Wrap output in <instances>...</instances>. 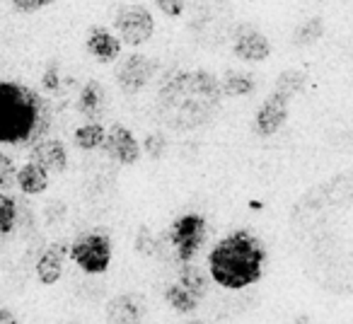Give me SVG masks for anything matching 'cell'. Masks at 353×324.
Segmentation results:
<instances>
[{
    "label": "cell",
    "instance_id": "2",
    "mask_svg": "<svg viewBox=\"0 0 353 324\" xmlns=\"http://www.w3.org/2000/svg\"><path fill=\"white\" fill-rule=\"evenodd\" d=\"M51 104L30 85L6 80L0 83V143L12 148H32L51 131Z\"/></svg>",
    "mask_w": 353,
    "mask_h": 324
},
{
    "label": "cell",
    "instance_id": "26",
    "mask_svg": "<svg viewBox=\"0 0 353 324\" xmlns=\"http://www.w3.org/2000/svg\"><path fill=\"white\" fill-rule=\"evenodd\" d=\"M41 88H44L46 92H56V90L61 88V75H59L56 63H49V68L44 70V75H41Z\"/></svg>",
    "mask_w": 353,
    "mask_h": 324
},
{
    "label": "cell",
    "instance_id": "20",
    "mask_svg": "<svg viewBox=\"0 0 353 324\" xmlns=\"http://www.w3.org/2000/svg\"><path fill=\"white\" fill-rule=\"evenodd\" d=\"M223 85V94L225 97H245V94H252L256 88L254 78L247 73H240V70H228L221 80Z\"/></svg>",
    "mask_w": 353,
    "mask_h": 324
},
{
    "label": "cell",
    "instance_id": "4",
    "mask_svg": "<svg viewBox=\"0 0 353 324\" xmlns=\"http://www.w3.org/2000/svg\"><path fill=\"white\" fill-rule=\"evenodd\" d=\"M114 34L121 39L123 46H131V49H138V46L148 44L155 34V20H152V12L148 10L145 6H121L114 15L112 22Z\"/></svg>",
    "mask_w": 353,
    "mask_h": 324
},
{
    "label": "cell",
    "instance_id": "24",
    "mask_svg": "<svg viewBox=\"0 0 353 324\" xmlns=\"http://www.w3.org/2000/svg\"><path fill=\"white\" fill-rule=\"evenodd\" d=\"M17 184V165L6 150H0V192H8Z\"/></svg>",
    "mask_w": 353,
    "mask_h": 324
},
{
    "label": "cell",
    "instance_id": "27",
    "mask_svg": "<svg viewBox=\"0 0 353 324\" xmlns=\"http://www.w3.org/2000/svg\"><path fill=\"white\" fill-rule=\"evenodd\" d=\"M141 148H145V152L152 157V160H157V157H162L165 155V138L162 136H148V141H145V145H141Z\"/></svg>",
    "mask_w": 353,
    "mask_h": 324
},
{
    "label": "cell",
    "instance_id": "19",
    "mask_svg": "<svg viewBox=\"0 0 353 324\" xmlns=\"http://www.w3.org/2000/svg\"><path fill=\"white\" fill-rule=\"evenodd\" d=\"M104 138H107V128L102 126V121H88L75 131L73 141L80 150H97L104 145Z\"/></svg>",
    "mask_w": 353,
    "mask_h": 324
},
{
    "label": "cell",
    "instance_id": "30",
    "mask_svg": "<svg viewBox=\"0 0 353 324\" xmlns=\"http://www.w3.org/2000/svg\"><path fill=\"white\" fill-rule=\"evenodd\" d=\"M56 0H37V6H39V10L41 8H49V6H54Z\"/></svg>",
    "mask_w": 353,
    "mask_h": 324
},
{
    "label": "cell",
    "instance_id": "16",
    "mask_svg": "<svg viewBox=\"0 0 353 324\" xmlns=\"http://www.w3.org/2000/svg\"><path fill=\"white\" fill-rule=\"evenodd\" d=\"M49 182H51V174L46 172L41 165L37 162L27 160L22 168H17V189L27 196H39L49 189Z\"/></svg>",
    "mask_w": 353,
    "mask_h": 324
},
{
    "label": "cell",
    "instance_id": "10",
    "mask_svg": "<svg viewBox=\"0 0 353 324\" xmlns=\"http://www.w3.org/2000/svg\"><path fill=\"white\" fill-rule=\"evenodd\" d=\"M85 49L88 54L92 56L97 63H114V61L121 56V39L114 34V30H107V27H90L88 30V37H85Z\"/></svg>",
    "mask_w": 353,
    "mask_h": 324
},
{
    "label": "cell",
    "instance_id": "28",
    "mask_svg": "<svg viewBox=\"0 0 353 324\" xmlns=\"http://www.w3.org/2000/svg\"><path fill=\"white\" fill-rule=\"evenodd\" d=\"M12 8H15L17 12H22V15H32V12L39 10L37 0H12Z\"/></svg>",
    "mask_w": 353,
    "mask_h": 324
},
{
    "label": "cell",
    "instance_id": "9",
    "mask_svg": "<svg viewBox=\"0 0 353 324\" xmlns=\"http://www.w3.org/2000/svg\"><path fill=\"white\" fill-rule=\"evenodd\" d=\"M102 150L107 152L109 160L119 162V165H126V168H128V165H136V162H138L143 148H141V143L136 141V136H133L126 126H121V123H114V126L107 131V138H104Z\"/></svg>",
    "mask_w": 353,
    "mask_h": 324
},
{
    "label": "cell",
    "instance_id": "11",
    "mask_svg": "<svg viewBox=\"0 0 353 324\" xmlns=\"http://www.w3.org/2000/svg\"><path fill=\"white\" fill-rule=\"evenodd\" d=\"M30 160L41 165L46 172L54 177V174H63L65 168H68V152H65V145L56 138H44V141L34 143L30 148Z\"/></svg>",
    "mask_w": 353,
    "mask_h": 324
},
{
    "label": "cell",
    "instance_id": "1",
    "mask_svg": "<svg viewBox=\"0 0 353 324\" xmlns=\"http://www.w3.org/2000/svg\"><path fill=\"white\" fill-rule=\"evenodd\" d=\"M223 97L221 80L208 70L196 68L167 78L160 85L157 104L162 109V121L187 131L211 121L221 109Z\"/></svg>",
    "mask_w": 353,
    "mask_h": 324
},
{
    "label": "cell",
    "instance_id": "17",
    "mask_svg": "<svg viewBox=\"0 0 353 324\" xmlns=\"http://www.w3.org/2000/svg\"><path fill=\"white\" fill-rule=\"evenodd\" d=\"M179 283H182L192 295H196L199 300L206 298L208 290H211V279H208V274L201 269V266L192 264V261L184 264L182 271H179Z\"/></svg>",
    "mask_w": 353,
    "mask_h": 324
},
{
    "label": "cell",
    "instance_id": "21",
    "mask_svg": "<svg viewBox=\"0 0 353 324\" xmlns=\"http://www.w3.org/2000/svg\"><path fill=\"white\" fill-rule=\"evenodd\" d=\"M305 85H307V75H305L303 70H298V68H288V70H283V73L279 75L274 90H276V92H283L285 97L293 99V97H298V94L303 92Z\"/></svg>",
    "mask_w": 353,
    "mask_h": 324
},
{
    "label": "cell",
    "instance_id": "14",
    "mask_svg": "<svg viewBox=\"0 0 353 324\" xmlns=\"http://www.w3.org/2000/svg\"><path fill=\"white\" fill-rule=\"evenodd\" d=\"M65 245L56 242L49 250L41 252L39 261H37V279H39L41 285H54L56 281L63 274V261H65Z\"/></svg>",
    "mask_w": 353,
    "mask_h": 324
},
{
    "label": "cell",
    "instance_id": "7",
    "mask_svg": "<svg viewBox=\"0 0 353 324\" xmlns=\"http://www.w3.org/2000/svg\"><path fill=\"white\" fill-rule=\"evenodd\" d=\"M290 102H293V99L274 90V92L261 102L259 112H256V117H254V123H252L256 136L269 138V136H274V133H279L281 128L285 126V121H288Z\"/></svg>",
    "mask_w": 353,
    "mask_h": 324
},
{
    "label": "cell",
    "instance_id": "29",
    "mask_svg": "<svg viewBox=\"0 0 353 324\" xmlns=\"http://www.w3.org/2000/svg\"><path fill=\"white\" fill-rule=\"evenodd\" d=\"M0 324H20V322H17V317L8 307H0Z\"/></svg>",
    "mask_w": 353,
    "mask_h": 324
},
{
    "label": "cell",
    "instance_id": "5",
    "mask_svg": "<svg viewBox=\"0 0 353 324\" xmlns=\"http://www.w3.org/2000/svg\"><path fill=\"white\" fill-rule=\"evenodd\" d=\"M68 254L85 274H104L112 264V240L102 232H85V235L75 237Z\"/></svg>",
    "mask_w": 353,
    "mask_h": 324
},
{
    "label": "cell",
    "instance_id": "6",
    "mask_svg": "<svg viewBox=\"0 0 353 324\" xmlns=\"http://www.w3.org/2000/svg\"><path fill=\"white\" fill-rule=\"evenodd\" d=\"M208 235V225L203 221V216L199 213H184L179 216L170 227V242L176 252V259L182 264L194 261V256L199 254V250L203 247Z\"/></svg>",
    "mask_w": 353,
    "mask_h": 324
},
{
    "label": "cell",
    "instance_id": "3",
    "mask_svg": "<svg viewBox=\"0 0 353 324\" xmlns=\"http://www.w3.org/2000/svg\"><path fill=\"white\" fill-rule=\"evenodd\" d=\"M266 250L250 230H235L218 240L208 252V271L221 288L242 290L256 283L264 274Z\"/></svg>",
    "mask_w": 353,
    "mask_h": 324
},
{
    "label": "cell",
    "instance_id": "13",
    "mask_svg": "<svg viewBox=\"0 0 353 324\" xmlns=\"http://www.w3.org/2000/svg\"><path fill=\"white\" fill-rule=\"evenodd\" d=\"M232 54L242 63H261L271 56V41L261 32H242L232 44Z\"/></svg>",
    "mask_w": 353,
    "mask_h": 324
},
{
    "label": "cell",
    "instance_id": "31",
    "mask_svg": "<svg viewBox=\"0 0 353 324\" xmlns=\"http://www.w3.org/2000/svg\"><path fill=\"white\" fill-rule=\"evenodd\" d=\"M295 324H310V322H307V317H298V322Z\"/></svg>",
    "mask_w": 353,
    "mask_h": 324
},
{
    "label": "cell",
    "instance_id": "18",
    "mask_svg": "<svg viewBox=\"0 0 353 324\" xmlns=\"http://www.w3.org/2000/svg\"><path fill=\"white\" fill-rule=\"evenodd\" d=\"M165 300H167V305H170L174 312H179V314H189V312H194V310L199 307V303L201 300L196 298V295H192L187 288H184L179 281L176 283H172L170 288L165 290Z\"/></svg>",
    "mask_w": 353,
    "mask_h": 324
},
{
    "label": "cell",
    "instance_id": "8",
    "mask_svg": "<svg viewBox=\"0 0 353 324\" xmlns=\"http://www.w3.org/2000/svg\"><path fill=\"white\" fill-rule=\"evenodd\" d=\"M152 75H155V63H152L145 54L133 51V54L126 56V59L121 61V65L117 68V83L126 94H136L150 83Z\"/></svg>",
    "mask_w": 353,
    "mask_h": 324
},
{
    "label": "cell",
    "instance_id": "12",
    "mask_svg": "<svg viewBox=\"0 0 353 324\" xmlns=\"http://www.w3.org/2000/svg\"><path fill=\"white\" fill-rule=\"evenodd\" d=\"M143 317L145 300L136 293H121L107 305V324H141Z\"/></svg>",
    "mask_w": 353,
    "mask_h": 324
},
{
    "label": "cell",
    "instance_id": "25",
    "mask_svg": "<svg viewBox=\"0 0 353 324\" xmlns=\"http://www.w3.org/2000/svg\"><path fill=\"white\" fill-rule=\"evenodd\" d=\"M155 6L165 17H182L187 0H155Z\"/></svg>",
    "mask_w": 353,
    "mask_h": 324
},
{
    "label": "cell",
    "instance_id": "15",
    "mask_svg": "<svg viewBox=\"0 0 353 324\" xmlns=\"http://www.w3.org/2000/svg\"><path fill=\"white\" fill-rule=\"evenodd\" d=\"M78 109L88 121H102V114L107 112V90L97 80L85 83L83 92L78 97Z\"/></svg>",
    "mask_w": 353,
    "mask_h": 324
},
{
    "label": "cell",
    "instance_id": "22",
    "mask_svg": "<svg viewBox=\"0 0 353 324\" xmlns=\"http://www.w3.org/2000/svg\"><path fill=\"white\" fill-rule=\"evenodd\" d=\"M324 34V22L322 17H310V20H305L303 25L295 30V44L298 46H312L317 44L319 39H322Z\"/></svg>",
    "mask_w": 353,
    "mask_h": 324
},
{
    "label": "cell",
    "instance_id": "23",
    "mask_svg": "<svg viewBox=\"0 0 353 324\" xmlns=\"http://www.w3.org/2000/svg\"><path fill=\"white\" fill-rule=\"evenodd\" d=\"M17 225V203L6 192H0V237H8Z\"/></svg>",
    "mask_w": 353,
    "mask_h": 324
}]
</instances>
